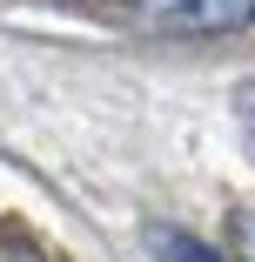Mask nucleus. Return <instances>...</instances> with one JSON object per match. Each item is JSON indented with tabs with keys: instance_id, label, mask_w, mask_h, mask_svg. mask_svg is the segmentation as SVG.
Listing matches in <instances>:
<instances>
[{
	"instance_id": "nucleus-2",
	"label": "nucleus",
	"mask_w": 255,
	"mask_h": 262,
	"mask_svg": "<svg viewBox=\"0 0 255 262\" xmlns=\"http://www.w3.org/2000/svg\"><path fill=\"white\" fill-rule=\"evenodd\" d=\"M148 249H155L161 262H228L222 249L195 242V235H181V229H168V222H155V229H148Z\"/></svg>"
},
{
	"instance_id": "nucleus-4",
	"label": "nucleus",
	"mask_w": 255,
	"mask_h": 262,
	"mask_svg": "<svg viewBox=\"0 0 255 262\" xmlns=\"http://www.w3.org/2000/svg\"><path fill=\"white\" fill-rule=\"evenodd\" d=\"M235 242H242V262H255V208L235 215Z\"/></svg>"
},
{
	"instance_id": "nucleus-5",
	"label": "nucleus",
	"mask_w": 255,
	"mask_h": 262,
	"mask_svg": "<svg viewBox=\"0 0 255 262\" xmlns=\"http://www.w3.org/2000/svg\"><path fill=\"white\" fill-rule=\"evenodd\" d=\"M235 115H242V128H248V135H255V81H248V88H242V94H235Z\"/></svg>"
},
{
	"instance_id": "nucleus-1",
	"label": "nucleus",
	"mask_w": 255,
	"mask_h": 262,
	"mask_svg": "<svg viewBox=\"0 0 255 262\" xmlns=\"http://www.w3.org/2000/svg\"><path fill=\"white\" fill-rule=\"evenodd\" d=\"M148 34H235L255 20V0H128Z\"/></svg>"
},
{
	"instance_id": "nucleus-3",
	"label": "nucleus",
	"mask_w": 255,
	"mask_h": 262,
	"mask_svg": "<svg viewBox=\"0 0 255 262\" xmlns=\"http://www.w3.org/2000/svg\"><path fill=\"white\" fill-rule=\"evenodd\" d=\"M0 262H47V255H40L27 235H0Z\"/></svg>"
}]
</instances>
